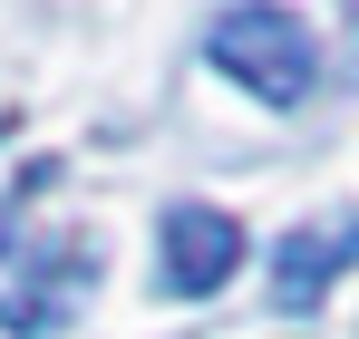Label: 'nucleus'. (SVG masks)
I'll return each mask as SVG.
<instances>
[{"label": "nucleus", "mask_w": 359, "mask_h": 339, "mask_svg": "<svg viewBox=\"0 0 359 339\" xmlns=\"http://www.w3.org/2000/svg\"><path fill=\"white\" fill-rule=\"evenodd\" d=\"M39 184L49 165L20 174V204H0V339H49L68 330L78 310H88V291H97V233L88 223H29V204H39Z\"/></svg>", "instance_id": "f257e3e1"}, {"label": "nucleus", "mask_w": 359, "mask_h": 339, "mask_svg": "<svg viewBox=\"0 0 359 339\" xmlns=\"http://www.w3.org/2000/svg\"><path fill=\"white\" fill-rule=\"evenodd\" d=\"M204 58H214L233 88H252L262 107H301V97L320 88V49H311V29H301L282 0H233V10H214Z\"/></svg>", "instance_id": "f03ea898"}, {"label": "nucleus", "mask_w": 359, "mask_h": 339, "mask_svg": "<svg viewBox=\"0 0 359 339\" xmlns=\"http://www.w3.org/2000/svg\"><path fill=\"white\" fill-rule=\"evenodd\" d=\"M243 272V223L224 204H175L156 223V282L175 300H214V291Z\"/></svg>", "instance_id": "7ed1b4c3"}, {"label": "nucleus", "mask_w": 359, "mask_h": 339, "mask_svg": "<svg viewBox=\"0 0 359 339\" xmlns=\"http://www.w3.org/2000/svg\"><path fill=\"white\" fill-rule=\"evenodd\" d=\"M340 272H359V204L320 214V223H292L282 242H272V310H282V320L320 310Z\"/></svg>", "instance_id": "20e7f679"}, {"label": "nucleus", "mask_w": 359, "mask_h": 339, "mask_svg": "<svg viewBox=\"0 0 359 339\" xmlns=\"http://www.w3.org/2000/svg\"><path fill=\"white\" fill-rule=\"evenodd\" d=\"M340 20H350V88H359V0H340Z\"/></svg>", "instance_id": "39448f33"}, {"label": "nucleus", "mask_w": 359, "mask_h": 339, "mask_svg": "<svg viewBox=\"0 0 359 339\" xmlns=\"http://www.w3.org/2000/svg\"><path fill=\"white\" fill-rule=\"evenodd\" d=\"M0 136H10V107H0Z\"/></svg>", "instance_id": "423d86ee"}]
</instances>
